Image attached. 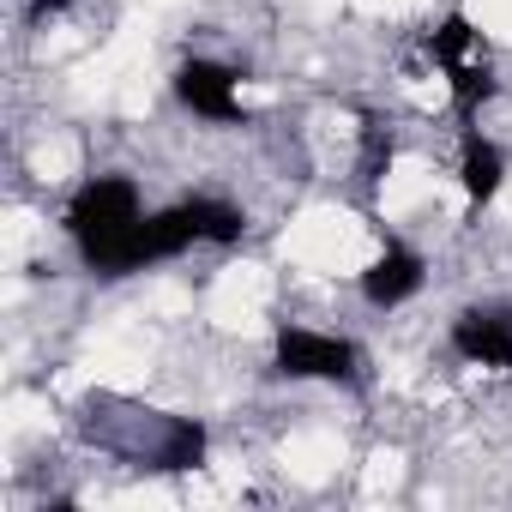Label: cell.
<instances>
[{
	"mask_svg": "<svg viewBox=\"0 0 512 512\" xmlns=\"http://www.w3.org/2000/svg\"><path fill=\"white\" fill-rule=\"evenodd\" d=\"M241 235V211L223 205V199H187L163 217H139V229L121 241L115 266L109 272H139L151 260H169V253L193 247V241H235Z\"/></svg>",
	"mask_w": 512,
	"mask_h": 512,
	"instance_id": "obj_1",
	"label": "cell"
},
{
	"mask_svg": "<svg viewBox=\"0 0 512 512\" xmlns=\"http://www.w3.org/2000/svg\"><path fill=\"white\" fill-rule=\"evenodd\" d=\"M67 229L79 235L85 260L109 272L115 253H121V241L139 229V193H133V181H115V175L85 181L73 193V205H67Z\"/></svg>",
	"mask_w": 512,
	"mask_h": 512,
	"instance_id": "obj_2",
	"label": "cell"
},
{
	"mask_svg": "<svg viewBox=\"0 0 512 512\" xmlns=\"http://www.w3.org/2000/svg\"><path fill=\"white\" fill-rule=\"evenodd\" d=\"M278 368L296 374V380H350L356 350L344 338H326V332H284L278 338Z\"/></svg>",
	"mask_w": 512,
	"mask_h": 512,
	"instance_id": "obj_3",
	"label": "cell"
},
{
	"mask_svg": "<svg viewBox=\"0 0 512 512\" xmlns=\"http://www.w3.org/2000/svg\"><path fill=\"white\" fill-rule=\"evenodd\" d=\"M470 25L464 19H446L440 31H434V55L446 61V73H452V91H458V103L464 109H476L482 97H488V61H470Z\"/></svg>",
	"mask_w": 512,
	"mask_h": 512,
	"instance_id": "obj_4",
	"label": "cell"
},
{
	"mask_svg": "<svg viewBox=\"0 0 512 512\" xmlns=\"http://www.w3.org/2000/svg\"><path fill=\"white\" fill-rule=\"evenodd\" d=\"M175 91H181L187 109H199V115H211V121H235V115H241V103H235V73H223V67H211V61H187V67L175 73Z\"/></svg>",
	"mask_w": 512,
	"mask_h": 512,
	"instance_id": "obj_5",
	"label": "cell"
},
{
	"mask_svg": "<svg viewBox=\"0 0 512 512\" xmlns=\"http://www.w3.org/2000/svg\"><path fill=\"white\" fill-rule=\"evenodd\" d=\"M452 344L482 368H512V314H464L452 326Z\"/></svg>",
	"mask_w": 512,
	"mask_h": 512,
	"instance_id": "obj_6",
	"label": "cell"
},
{
	"mask_svg": "<svg viewBox=\"0 0 512 512\" xmlns=\"http://www.w3.org/2000/svg\"><path fill=\"white\" fill-rule=\"evenodd\" d=\"M416 284H422V266H416V253H404V247H392L386 260H374V266H368V278H362L368 302H380V308L404 302Z\"/></svg>",
	"mask_w": 512,
	"mask_h": 512,
	"instance_id": "obj_7",
	"label": "cell"
},
{
	"mask_svg": "<svg viewBox=\"0 0 512 512\" xmlns=\"http://www.w3.org/2000/svg\"><path fill=\"white\" fill-rule=\"evenodd\" d=\"M494 187H500V151L482 145V139H470V145H464V193L482 205Z\"/></svg>",
	"mask_w": 512,
	"mask_h": 512,
	"instance_id": "obj_8",
	"label": "cell"
},
{
	"mask_svg": "<svg viewBox=\"0 0 512 512\" xmlns=\"http://www.w3.org/2000/svg\"><path fill=\"white\" fill-rule=\"evenodd\" d=\"M199 452H205V428L199 422H175L169 446H163V470H187V464H199Z\"/></svg>",
	"mask_w": 512,
	"mask_h": 512,
	"instance_id": "obj_9",
	"label": "cell"
}]
</instances>
